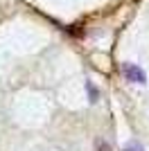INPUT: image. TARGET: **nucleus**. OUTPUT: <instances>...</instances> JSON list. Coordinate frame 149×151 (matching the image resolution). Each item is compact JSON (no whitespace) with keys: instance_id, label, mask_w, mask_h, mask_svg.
<instances>
[{"instance_id":"nucleus-1","label":"nucleus","mask_w":149,"mask_h":151,"mask_svg":"<svg viewBox=\"0 0 149 151\" xmlns=\"http://www.w3.org/2000/svg\"><path fill=\"white\" fill-rule=\"evenodd\" d=\"M122 75L127 77V81H133V83H145L147 81L145 70L138 68V65H133V63H124L122 65Z\"/></svg>"},{"instance_id":"nucleus-2","label":"nucleus","mask_w":149,"mask_h":151,"mask_svg":"<svg viewBox=\"0 0 149 151\" xmlns=\"http://www.w3.org/2000/svg\"><path fill=\"white\" fill-rule=\"evenodd\" d=\"M86 93H88V99H90V101H97L99 99V90L95 88L93 81H86Z\"/></svg>"},{"instance_id":"nucleus-3","label":"nucleus","mask_w":149,"mask_h":151,"mask_svg":"<svg viewBox=\"0 0 149 151\" xmlns=\"http://www.w3.org/2000/svg\"><path fill=\"white\" fill-rule=\"evenodd\" d=\"M95 151H111V147H108V145L104 142V140L99 138L97 142H95Z\"/></svg>"},{"instance_id":"nucleus-4","label":"nucleus","mask_w":149,"mask_h":151,"mask_svg":"<svg viewBox=\"0 0 149 151\" xmlns=\"http://www.w3.org/2000/svg\"><path fill=\"white\" fill-rule=\"evenodd\" d=\"M122 151H145V149H142V145H138V142H131V145H127Z\"/></svg>"}]
</instances>
